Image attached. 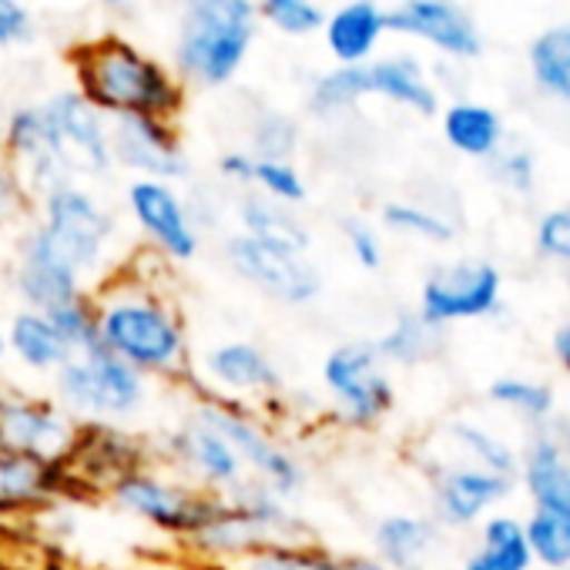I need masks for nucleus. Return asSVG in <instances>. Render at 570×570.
Segmentation results:
<instances>
[{"mask_svg":"<svg viewBox=\"0 0 570 570\" xmlns=\"http://www.w3.org/2000/svg\"><path fill=\"white\" fill-rule=\"evenodd\" d=\"M168 268L145 272L138 255L115 265L91 289L98 346L148 376L151 383L185 386L191 380V333L178 299L168 289Z\"/></svg>","mask_w":570,"mask_h":570,"instance_id":"f257e3e1","label":"nucleus"},{"mask_svg":"<svg viewBox=\"0 0 570 570\" xmlns=\"http://www.w3.org/2000/svg\"><path fill=\"white\" fill-rule=\"evenodd\" d=\"M75 91L91 101L108 121L115 118H165L175 121L185 108L181 78L125 38L85 41L71 51Z\"/></svg>","mask_w":570,"mask_h":570,"instance_id":"f03ea898","label":"nucleus"},{"mask_svg":"<svg viewBox=\"0 0 570 570\" xmlns=\"http://www.w3.org/2000/svg\"><path fill=\"white\" fill-rule=\"evenodd\" d=\"M255 31V0H181L171 71L181 85L225 88L245 68Z\"/></svg>","mask_w":570,"mask_h":570,"instance_id":"7ed1b4c3","label":"nucleus"},{"mask_svg":"<svg viewBox=\"0 0 570 570\" xmlns=\"http://www.w3.org/2000/svg\"><path fill=\"white\" fill-rule=\"evenodd\" d=\"M51 396L81 423H108V426H131L138 423L155 400V383L111 356L108 350L95 346L75 353L55 376Z\"/></svg>","mask_w":570,"mask_h":570,"instance_id":"20e7f679","label":"nucleus"},{"mask_svg":"<svg viewBox=\"0 0 570 570\" xmlns=\"http://www.w3.org/2000/svg\"><path fill=\"white\" fill-rule=\"evenodd\" d=\"M185 416H191V420L212 426L218 436H225L228 446L238 453L245 473L252 480L265 483L272 493L293 500V503L306 493L309 463L303 460L299 450H293L275 433V426L262 413L191 393L185 403Z\"/></svg>","mask_w":570,"mask_h":570,"instance_id":"39448f33","label":"nucleus"},{"mask_svg":"<svg viewBox=\"0 0 570 570\" xmlns=\"http://www.w3.org/2000/svg\"><path fill=\"white\" fill-rule=\"evenodd\" d=\"M35 225L91 289L111 275L118 218L85 181L61 185L35 202Z\"/></svg>","mask_w":570,"mask_h":570,"instance_id":"423d86ee","label":"nucleus"},{"mask_svg":"<svg viewBox=\"0 0 570 570\" xmlns=\"http://www.w3.org/2000/svg\"><path fill=\"white\" fill-rule=\"evenodd\" d=\"M330 420L343 430H373L396 406L390 366L380 360L373 340H350L326 353L320 366Z\"/></svg>","mask_w":570,"mask_h":570,"instance_id":"0eeeda50","label":"nucleus"},{"mask_svg":"<svg viewBox=\"0 0 570 570\" xmlns=\"http://www.w3.org/2000/svg\"><path fill=\"white\" fill-rule=\"evenodd\" d=\"M185 390L255 413H262L265 406H278L282 396L289 393L282 366L252 340H225L205 350L195 360Z\"/></svg>","mask_w":570,"mask_h":570,"instance_id":"6e6552de","label":"nucleus"},{"mask_svg":"<svg viewBox=\"0 0 570 570\" xmlns=\"http://www.w3.org/2000/svg\"><path fill=\"white\" fill-rule=\"evenodd\" d=\"M105 500L118 513L185 543V537L202 523V517L208 513L215 497L195 490L188 480L175 476L171 470H165L151 460L138 470L118 476L105 490Z\"/></svg>","mask_w":570,"mask_h":570,"instance_id":"1a4fd4ad","label":"nucleus"},{"mask_svg":"<svg viewBox=\"0 0 570 570\" xmlns=\"http://www.w3.org/2000/svg\"><path fill=\"white\" fill-rule=\"evenodd\" d=\"M222 258L238 282L285 309H313L326 293V275L309 255H285L265 248L242 232H232L222 242Z\"/></svg>","mask_w":570,"mask_h":570,"instance_id":"9d476101","label":"nucleus"},{"mask_svg":"<svg viewBox=\"0 0 570 570\" xmlns=\"http://www.w3.org/2000/svg\"><path fill=\"white\" fill-rule=\"evenodd\" d=\"M148 440H151V460L158 466L171 470L175 476L188 480L195 490L208 497H228L248 476L228 440L185 413L178 416V423L148 433Z\"/></svg>","mask_w":570,"mask_h":570,"instance_id":"9b49d317","label":"nucleus"},{"mask_svg":"<svg viewBox=\"0 0 570 570\" xmlns=\"http://www.w3.org/2000/svg\"><path fill=\"white\" fill-rule=\"evenodd\" d=\"M78 436L81 423L51 393H28L0 380V443L4 446L48 466H68Z\"/></svg>","mask_w":570,"mask_h":570,"instance_id":"f8f14e48","label":"nucleus"},{"mask_svg":"<svg viewBox=\"0 0 570 570\" xmlns=\"http://www.w3.org/2000/svg\"><path fill=\"white\" fill-rule=\"evenodd\" d=\"M503 303V275L493 262L483 258H456L446 265H436L423 285L416 313L433 330H450L456 323L487 320Z\"/></svg>","mask_w":570,"mask_h":570,"instance_id":"ddd939ff","label":"nucleus"},{"mask_svg":"<svg viewBox=\"0 0 570 570\" xmlns=\"http://www.w3.org/2000/svg\"><path fill=\"white\" fill-rule=\"evenodd\" d=\"M125 208L141 232L145 248L155 252L165 265H188L191 258H198L202 232L178 185L131 178L125 188Z\"/></svg>","mask_w":570,"mask_h":570,"instance_id":"4468645a","label":"nucleus"},{"mask_svg":"<svg viewBox=\"0 0 570 570\" xmlns=\"http://www.w3.org/2000/svg\"><path fill=\"white\" fill-rule=\"evenodd\" d=\"M41 111H45L55 151L75 181L105 178L115 168L111 121L91 101H85L75 88L58 91L48 101H41Z\"/></svg>","mask_w":570,"mask_h":570,"instance_id":"2eb2a0df","label":"nucleus"},{"mask_svg":"<svg viewBox=\"0 0 570 570\" xmlns=\"http://www.w3.org/2000/svg\"><path fill=\"white\" fill-rule=\"evenodd\" d=\"M151 463V440L148 433H138L131 426H108V423H88L81 426L78 446L65 466L68 483H71V497H105V490L138 470Z\"/></svg>","mask_w":570,"mask_h":570,"instance_id":"dca6fc26","label":"nucleus"},{"mask_svg":"<svg viewBox=\"0 0 570 570\" xmlns=\"http://www.w3.org/2000/svg\"><path fill=\"white\" fill-rule=\"evenodd\" d=\"M430 480V503H433V520L440 530H470L480 527L490 510H497L510 493L513 480L480 470L463 460H436L426 466Z\"/></svg>","mask_w":570,"mask_h":570,"instance_id":"f3484780","label":"nucleus"},{"mask_svg":"<svg viewBox=\"0 0 570 570\" xmlns=\"http://www.w3.org/2000/svg\"><path fill=\"white\" fill-rule=\"evenodd\" d=\"M14 296L21 299V309L51 313L65 303L91 296V285L58 255V248L45 238V232L31 222L14 248V268H11Z\"/></svg>","mask_w":570,"mask_h":570,"instance_id":"a211bd4d","label":"nucleus"},{"mask_svg":"<svg viewBox=\"0 0 570 570\" xmlns=\"http://www.w3.org/2000/svg\"><path fill=\"white\" fill-rule=\"evenodd\" d=\"M111 161L135 178L178 185L191 175V158L181 145V131L165 118H115L111 121Z\"/></svg>","mask_w":570,"mask_h":570,"instance_id":"6ab92c4d","label":"nucleus"},{"mask_svg":"<svg viewBox=\"0 0 570 570\" xmlns=\"http://www.w3.org/2000/svg\"><path fill=\"white\" fill-rule=\"evenodd\" d=\"M4 158L8 171L28 195V202H41L61 185H71V171L55 151L48 121L41 105H21L4 121Z\"/></svg>","mask_w":570,"mask_h":570,"instance_id":"aec40b11","label":"nucleus"},{"mask_svg":"<svg viewBox=\"0 0 570 570\" xmlns=\"http://www.w3.org/2000/svg\"><path fill=\"white\" fill-rule=\"evenodd\" d=\"M71 483L65 466H48L0 443V520H31L51 503L68 500Z\"/></svg>","mask_w":570,"mask_h":570,"instance_id":"412c9836","label":"nucleus"},{"mask_svg":"<svg viewBox=\"0 0 570 570\" xmlns=\"http://www.w3.org/2000/svg\"><path fill=\"white\" fill-rule=\"evenodd\" d=\"M386 31L413 35L456 58L480 55V38L473 24L450 0H403L396 11H386Z\"/></svg>","mask_w":570,"mask_h":570,"instance_id":"4be33fe9","label":"nucleus"},{"mask_svg":"<svg viewBox=\"0 0 570 570\" xmlns=\"http://www.w3.org/2000/svg\"><path fill=\"white\" fill-rule=\"evenodd\" d=\"M235 222L245 238L285 252V255H309L313 252V228L299 218L296 208L278 205L258 191H242L235 198Z\"/></svg>","mask_w":570,"mask_h":570,"instance_id":"5701e85b","label":"nucleus"},{"mask_svg":"<svg viewBox=\"0 0 570 570\" xmlns=\"http://www.w3.org/2000/svg\"><path fill=\"white\" fill-rule=\"evenodd\" d=\"M440 543V523L430 513H386L373 527V557L390 570H426Z\"/></svg>","mask_w":570,"mask_h":570,"instance_id":"b1692460","label":"nucleus"},{"mask_svg":"<svg viewBox=\"0 0 570 570\" xmlns=\"http://www.w3.org/2000/svg\"><path fill=\"white\" fill-rule=\"evenodd\" d=\"M386 35V11L373 0H350V4L326 14L323 38L336 65H370L380 38Z\"/></svg>","mask_w":570,"mask_h":570,"instance_id":"393cba45","label":"nucleus"},{"mask_svg":"<svg viewBox=\"0 0 570 570\" xmlns=\"http://www.w3.org/2000/svg\"><path fill=\"white\" fill-rule=\"evenodd\" d=\"M517 476L533 507L570 510V453L560 443H553L543 430H537L527 450L520 453Z\"/></svg>","mask_w":570,"mask_h":570,"instance_id":"a878e982","label":"nucleus"},{"mask_svg":"<svg viewBox=\"0 0 570 570\" xmlns=\"http://www.w3.org/2000/svg\"><path fill=\"white\" fill-rule=\"evenodd\" d=\"M8 356L35 376H55L75 353L61 343L51 320L35 309H18L4 330Z\"/></svg>","mask_w":570,"mask_h":570,"instance_id":"bb28decb","label":"nucleus"},{"mask_svg":"<svg viewBox=\"0 0 570 570\" xmlns=\"http://www.w3.org/2000/svg\"><path fill=\"white\" fill-rule=\"evenodd\" d=\"M533 553L523 537V520L510 513H490L480 523L476 547L460 570H533Z\"/></svg>","mask_w":570,"mask_h":570,"instance_id":"cd10ccee","label":"nucleus"},{"mask_svg":"<svg viewBox=\"0 0 570 570\" xmlns=\"http://www.w3.org/2000/svg\"><path fill=\"white\" fill-rule=\"evenodd\" d=\"M370 95H380L393 105H403L416 115H436L440 101L433 85L423 78V68L413 58H380L366 65Z\"/></svg>","mask_w":570,"mask_h":570,"instance_id":"c85d7f7f","label":"nucleus"},{"mask_svg":"<svg viewBox=\"0 0 570 570\" xmlns=\"http://www.w3.org/2000/svg\"><path fill=\"white\" fill-rule=\"evenodd\" d=\"M380 360L386 366H400V370H413L430 363L440 346H443V333L433 330L426 320H420L416 309H403L396 313V320L373 340Z\"/></svg>","mask_w":570,"mask_h":570,"instance_id":"c756f323","label":"nucleus"},{"mask_svg":"<svg viewBox=\"0 0 570 570\" xmlns=\"http://www.w3.org/2000/svg\"><path fill=\"white\" fill-rule=\"evenodd\" d=\"M446 443L460 453L463 463H473L480 470H490V473H500V476H517V463H520V453L497 433H490L487 426L473 423V420H453L446 430H443Z\"/></svg>","mask_w":570,"mask_h":570,"instance_id":"7c9ffc66","label":"nucleus"},{"mask_svg":"<svg viewBox=\"0 0 570 570\" xmlns=\"http://www.w3.org/2000/svg\"><path fill=\"white\" fill-rule=\"evenodd\" d=\"M363 98H370V75H366V65H336L330 71H323L309 91H306V108L313 118H340L346 111H353Z\"/></svg>","mask_w":570,"mask_h":570,"instance_id":"2f4dec72","label":"nucleus"},{"mask_svg":"<svg viewBox=\"0 0 570 570\" xmlns=\"http://www.w3.org/2000/svg\"><path fill=\"white\" fill-rule=\"evenodd\" d=\"M443 135L460 155H470V158H493L500 151V145H503V125L483 105H453V108H446Z\"/></svg>","mask_w":570,"mask_h":570,"instance_id":"473e14b6","label":"nucleus"},{"mask_svg":"<svg viewBox=\"0 0 570 570\" xmlns=\"http://www.w3.org/2000/svg\"><path fill=\"white\" fill-rule=\"evenodd\" d=\"M487 396L493 406H500L503 413H510L530 426H543L557 413L553 386H547L540 380H527V376H500L490 383Z\"/></svg>","mask_w":570,"mask_h":570,"instance_id":"72a5a7b5","label":"nucleus"},{"mask_svg":"<svg viewBox=\"0 0 570 570\" xmlns=\"http://www.w3.org/2000/svg\"><path fill=\"white\" fill-rule=\"evenodd\" d=\"M340 553L323 547L320 540L306 543H268L242 560L228 563L225 570H340Z\"/></svg>","mask_w":570,"mask_h":570,"instance_id":"f704fd0d","label":"nucleus"},{"mask_svg":"<svg viewBox=\"0 0 570 570\" xmlns=\"http://www.w3.org/2000/svg\"><path fill=\"white\" fill-rule=\"evenodd\" d=\"M523 537L537 567L567 570L570 563V510L533 507L523 520Z\"/></svg>","mask_w":570,"mask_h":570,"instance_id":"c9c22d12","label":"nucleus"},{"mask_svg":"<svg viewBox=\"0 0 570 570\" xmlns=\"http://www.w3.org/2000/svg\"><path fill=\"white\" fill-rule=\"evenodd\" d=\"M303 141V128L289 111L262 108L248 128V155L255 161H293Z\"/></svg>","mask_w":570,"mask_h":570,"instance_id":"e433bc0d","label":"nucleus"},{"mask_svg":"<svg viewBox=\"0 0 570 570\" xmlns=\"http://www.w3.org/2000/svg\"><path fill=\"white\" fill-rule=\"evenodd\" d=\"M380 222H383V228H390L396 235L430 242V245H446L456 235V228L446 215H440L426 205H416V202H386L380 208Z\"/></svg>","mask_w":570,"mask_h":570,"instance_id":"4c0bfd02","label":"nucleus"},{"mask_svg":"<svg viewBox=\"0 0 570 570\" xmlns=\"http://www.w3.org/2000/svg\"><path fill=\"white\" fill-rule=\"evenodd\" d=\"M255 11L258 21L285 38H309L326 24V14L316 0H255Z\"/></svg>","mask_w":570,"mask_h":570,"instance_id":"58836bf2","label":"nucleus"},{"mask_svg":"<svg viewBox=\"0 0 570 570\" xmlns=\"http://www.w3.org/2000/svg\"><path fill=\"white\" fill-rule=\"evenodd\" d=\"M248 191H258L278 205H289V208H299L309 198L306 175L299 171L296 161H255Z\"/></svg>","mask_w":570,"mask_h":570,"instance_id":"ea45409f","label":"nucleus"},{"mask_svg":"<svg viewBox=\"0 0 570 570\" xmlns=\"http://www.w3.org/2000/svg\"><path fill=\"white\" fill-rule=\"evenodd\" d=\"M533 71L543 88L560 98H570V28L547 31L533 45Z\"/></svg>","mask_w":570,"mask_h":570,"instance_id":"a19ab883","label":"nucleus"},{"mask_svg":"<svg viewBox=\"0 0 570 570\" xmlns=\"http://www.w3.org/2000/svg\"><path fill=\"white\" fill-rule=\"evenodd\" d=\"M55 326V333L61 336V343L71 350V353H85V350H95L98 346V326H95V306H91V296L85 299H75V303H65L51 313H45Z\"/></svg>","mask_w":570,"mask_h":570,"instance_id":"79ce46f5","label":"nucleus"},{"mask_svg":"<svg viewBox=\"0 0 570 570\" xmlns=\"http://www.w3.org/2000/svg\"><path fill=\"white\" fill-rule=\"evenodd\" d=\"M343 238H346V248L353 255V262L366 272H380L383 262H386V245H383V235L373 222H366L363 215H346L343 218Z\"/></svg>","mask_w":570,"mask_h":570,"instance_id":"37998d69","label":"nucleus"},{"mask_svg":"<svg viewBox=\"0 0 570 570\" xmlns=\"http://www.w3.org/2000/svg\"><path fill=\"white\" fill-rule=\"evenodd\" d=\"M537 252L570 272V208H553L537 222Z\"/></svg>","mask_w":570,"mask_h":570,"instance_id":"c03bdc74","label":"nucleus"},{"mask_svg":"<svg viewBox=\"0 0 570 570\" xmlns=\"http://www.w3.org/2000/svg\"><path fill=\"white\" fill-rule=\"evenodd\" d=\"M35 35V18L24 0H0V48L28 45Z\"/></svg>","mask_w":570,"mask_h":570,"instance_id":"a18cd8bd","label":"nucleus"},{"mask_svg":"<svg viewBox=\"0 0 570 570\" xmlns=\"http://www.w3.org/2000/svg\"><path fill=\"white\" fill-rule=\"evenodd\" d=\"M497 178L513 188V191H530L533 188V158L527 151H497Z\"/></svg>","mask_w":570,"mask_h":570,"instance_id":"49530a36","label":"nucleus"},{"mask_svg":"<svg viewBox=\"0 0 570 570\" xmlns=\"http://www.w3.org/2000/svg\"><path fill=\"white\" fill-rule=\"evenodd\" d=\"M218 175H222V181L225 185H232V188H242V191H248L252 188V171H255V158L245 151V148H232V151H225L222 158H218Z\"/></svg>","mask_w":570,"mask_h":570,"instance_id":"de8ad7c7","label":"nucleus"},{"mask_svg":"<svg viewBox=\"0 0 570 570\" xmlns=\"http://www.w3.org/2000/svg\"><path fill=\"white\" fill-rule=\"evenodd\" d=\"M550 353H553L557 366H560L563 373H570V320H563V323L553 330V336H550Z\"/></svg>","mask_w":570,"mask_h":570,"instance_id":"09e8293b","label":"nucleus"},{"mask_svg":"<svg viewBox=\"0 0 570 570\" xmlns=\"http://www.w3.org/2000/svg\"><path fill=\"white\" fill-rule=\"evenodd\" d=\"M340 570H390L383 560H376L373 553H353L340 560Z\"/></svg>","mask_w":570,"mask_h":570,"instance_id":"8fccbe9b","label":"nucleus"},{"mask_svg":"<svg viewBox=\"0 0 570 570\" xmlns=\"http://www.w3.org/2000/svg\"><path fill=\"white\" fill-rule=\"evenodd\" d=\"M8 363H11V356H8V340H4V330H0V373L8 370Z\"/></svg>","mask_w":570,"mask_h":570,"instance_id":"3c124183","label":"nucleus"},{"mask_svg":"<svg viewBox=\"0 0 570 570\" xmlns=\"http://www.w3.org/2000/svg\"><path fill=\"white\" fill-rule=\"evenodd\" d=\"M98 4H105V8H111V11H118V8H125L128 0H98Z\"/></svg>","mask_w":570,"mask_h":570,"instance_id":"603ef678","label":"nucleus"},{"mask_svg":"<svg viewBox=\"0 0 570 570\" xmlns=\"http://www.w3.org/2000/svg\"><path fill=\"white\" fill-rule=\"evenodd\" d=\"M567 570H570V563H567Z\"/></svg>","mask_w":570,"mask_h":570,"instance_id":"864d4df0","label":"nucleus"}]
</instances>
